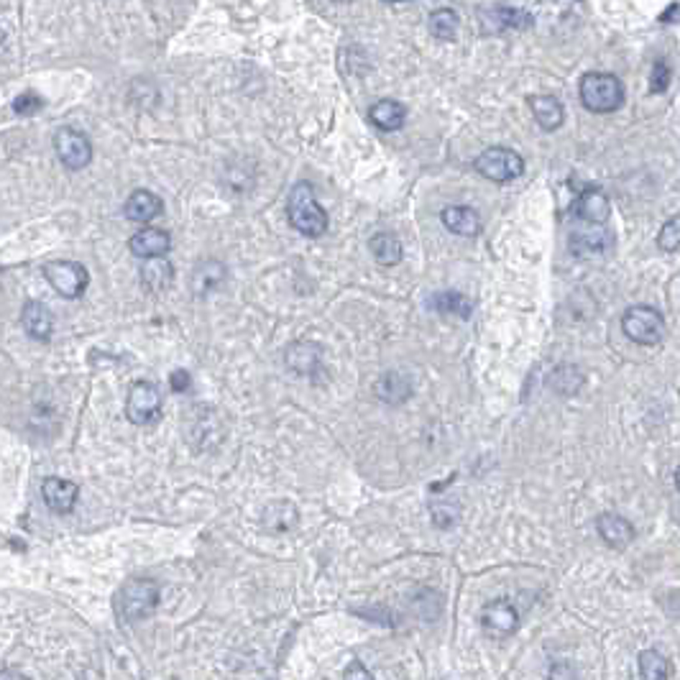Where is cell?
I'll list each match as a JSON object with an SVG mask.
<instances>
[{
	"label": "cell",
	"instance_id": "31",
	"mask_svg": "<svg viewBox=\"0 0 680 680\" xmlns=\"http://www.w3.org/2000/svg\"><path fill=\"white\" fill-rule=\"evenodd\" d=\"M667 85H670V67L665 62H655L652 64V75H649V93L660 95V93L667 90Z\"/></svg>",
	"mask_w": 680,
	"mask_h": 680
},
{
	"label": "cell",
	"instance_id": "28",
	"mask_svg": "<svg viewBox=\"0 0 680 680\" xmlns=\"http://www.w3.org/2000/svg\"><path fill=\"white\" fill-rule=\"evenodd\" d=\"M428 26H430V33H432L435 39L453 41V39H456V33H458L460 18L453 8H438V11H432V14H430Z\"/></svg>",
	"mask_w": 680,
	"mask_h": 680
},
{
	"label": "cell",
	"instance_id": "23",
	"mask_svg": "<svg viewBox=\"0 0 680 680\" xmlns=\"http://www.w3.org/2000/svg\"><path fill=\"white\" fill-rule=\"evenodd\" d=\"M225 282V267L221 261H203L197 269L192 271V292L197 297H207Z\"/></svg>",
	"mask_w": 680,
	"mask_h": 680
},
{
	"label": "cell",
	"instance_id": "19",
	"mask_svg": "<svg viewBox=\"0 0 680 680\" xmlns=\"http://www.w3.org/2000/svg\"><path fill=\"white\" fill-rule=\"evenodd\" d=\"M128 221L133 222H151L154 218H159L164 213V205L159 200L154 192L149 190H136L126 200V207H123Z\"/></svg>",
	"mask_w": 680,
	"mask_h": 680
},
{
	"label": "cell",
	"instance_id": "3",
	"mask_svg": "<svg viewBox=\"0 0 680 680\" xmlns=\"http://www.w3.org/2000/svg\"><path fill=\"white\" fill-rule=\"evenodd\" d=\"M621 331L637 346H660L667 335V322L657 307L632 304L621 315Z\"/></svg>",
	"mask_w": 680,
	"mask_h": 680
},
{
	"label": "cell",
	"instance_id": "36",
	"mask_svg": "<svg viewBox=\"0 0 680 680\" xmlns=\"http://www.w3.org/2000/svg\"><path fill=\"white\" fill-rule=\"evenodd\" d=\"M675 16H678V5H670V11H667V18H663V21H667V23H675Z\"/></svg>",
	"mask_w": 680,
	"mask_h": 680
},
{
	"label": "cell",
	"instance_id": "1",
	"mask_svg": "<svg viewBox=\"0 0 680 680\" xmlns=\"http://www.w3.org/2000/svg\"><path fill=\"white\" fill-rule=\"evenodd\" d=\"M286 218L292 228L307 238H320L328 231V213L317 203L315 190L310 182H297L286 197Z\"/></svg>",
	"mask_w": 680,
	"mask_h": 680
},
{
	"label": "cell",
	"instance_id": "4",
	"mask_svg": "<svg viewBox=\"0 0 680 680\" xmlns=\"http://www.w3.org/2000/svg\"><path fill=\"white\" fill-rule=\"evenodd\" d=\"M159 606V584L151 578H131L115 596V609L126 621H141Z\"/></svg>",
	"mask_w": 680,
	"mask_h": 680
},
{
	"label": "cell",
	"instance_id": "15",
	"mask_svg": "<svg viewBox=\"0 0 680 680\" xmlns=\"http://www.w3.org/2000/svg\"><path fill=\"white\" fill-rule=\"evenodd\" d=\"M573 215L578 218V222H585V225H606V221H609L606 195H602L599 190H588L584 197L576 200Z\"/></svg>",
	"mask_w": 680,
	"mask_h": 680
},
{
	"label": "cell",
	"instance_id": "2",
	"mask_svg": "<svg viewBox=\"0 0 680 680\" xmlns=\"http://www.w3.org/2000/svg\"><path fill=\"white\" fill-rule=\"evenodd\" d=\"M578 95L585 111L591 113H617L624 105V85L612 72H585L578 85Z\"/></svg>",
	"mask_w": 680,
	"mask_h": 680
},
{
	"label": "cell",
	"instance_id": "5",
	"mask_svg": "<svg viewBox=\"0 0 680 680\" xmlns=\"http://www.w3.org/2000/svg\"><path fill=\"white\" fill-rule=\"evenodd\" d=\"M474 169L481 177H486L489 182L496 185H506L520 179L524 172V159L506 146H491L481 157H476Z\"/></svg>",
	"mask_w": 680,
	"mask_h": 680
},
{
	"label": "cell",
	"instance_id": "30",
	"mask_svg": "<svg viewBox=\"0 0 680 680\" xmlns=\"http://www.w3.org/2000/svg\"><path fill=\"white\" fill-rule=\"evenodd\" d=\"M460 512L456 504H432V522L440 530H448L453 524L458 522Z\"/></svg>",
	"mask_w": 680,
	"mask_h": 680
},
{
	"label": "cell",
	"instance_id": "11",
	"mask_svg": "<svg viewBox=\"0 0 680 680\" xmlns=\"http://www.w3.org/2000/svg\"><path fill=\"white\" fill-rule=\"evenodd\" d=\"M41 496L47 506L54 512V514H69L75 504H77L79 489L77 484L67 481V478H57V476H49L41 484Z\"/></svg>",
	"mask_w": 680,
	"mask_h": 680
},
{
	"label": "cell",
	"instance_id": "22",
	"mask_svg": "<svg viewBox=\"0 0 680 680\" xmlns=\"http://www.w3.org/2000/svg\"><path fill=\"white\" fill-rule=\"evenodd\" d=\"M609 246V233L606 225H585L576 228L570 233V251L573 253H588V251H602Z\"/></svg>",
	"mask_w": 680,
	"mask_h": 680
},
{
	"label": "cell",
	"instance_id": "14",
	"mask_svg": "<svg viewBox=\"0 0 680 680\" xmlns=\"http://www.w3.org/2000/svg\"><path fill=\"white\" fill-rule=\"evenodd\" d=\"M596 530H599L603 542H606L609 548H614V550L627 548L634 539V535H637L630 520H624V517H619V514H612V512H606V514H602V517L596 520Z\"/></svg>",
	"mask_w": 680,
	"mask_h": 680
},
{
	"label": "cell",
	"instance_id": "32",
	"mask_svg": "<svg viewBox=\"0 0 680 680\" xmlns=\"http://www.w3.org/2000/svg\"><path fill=\"white\" fill-rule=\"evenodd\" d=\"M44 108V97H39L36 93H23L14 100V113L16 115H33Z\"/></svg>",
	"mask_w": 680,
	"mask_h": 680
},
{
	"label": "cell",
	"instance_id": "13",
	"mask_svg": "<svg viewBox=\"0 0 680 680\" xmlns=\"http://www.w3.org/2000/svg\"><path fill=\"white\" fill-rule=\"evenodd\" d=\"M21 325H23V331L29 332L33 340H49L51 332H54V315H51V310H49L47 304L32 300L23 304Z\"/></svg>",
	"mask_w": 680,
	"mask_h": 680
},
{
	"label": "cell",
	"instance_id": "27",
	"mask_svg": "<svg viewBox=\"0 0 680 680\" xmlns=\"http://www.w3.org/2000/svg\"><path fill=\"white\" fill-rule=\"evenodd\" d=\"M637 670H639V680H670V663L667 657H663L657 649H642L637 657Z\"/></svg>",
	"mask_w": 680,
	"mask_h": 680
},
{
	"label": "cell",
	"instance_id": "26",
	"mask_svg": "<svg viewBox=\"0 0 680 680\" xmlns=\"http://www.w3.org/2000/svg\"><path fill=\"white\" fill-rule=\"evenodd\" d=\"M376 396L386 404H402L412 396V381L404 374H386L376 381Z\"/></svg>",
	"mask_w": 680,
	"mask_h": 680
},
{
	"label": "cell",
	"instance_id": "7",
	"mask_svg": "<svg viewBox=\"0 0 680 680\" xmlns=\"http://www.w3.org/2000/svg\"><path fill=\"white\" fill-rule=\"evenodd\" d=\"M44 277H47L49 285L54 286V292L67 300H77L90 282L87 269L77 261H51L44 267Z\"/></svg>",
	"mask_w": 680,
	"mask_h": 680
},
{
	"label": "cell",
	"instance_id": "8",
	"mask_svg": "<svg viewBox=\"0 0 680 680\" xmlns=\"http://www.w3.org/2000/svg\"><path fill=\"white\" fill-rule=\"evenodd\" d=\"M54 151L67 169L77 172L93 161V143L77 128H59L54 133Z\"/></svg>",
	"mask_w": 680,
	"mask_h": 680
},
{
	"label": "cell",
	"instance_id": "10",
	"mask_svg": "<svg viewBox=\"0 0 680 680\" xmlns=\"http://www.w3.org/2000/svg\"><path fill=\"white\" fill-rule=\"evenodd\" d=\"M481 624L484 630L494 637H506L512 634L517 627H520V612L512 606L509 599H499V602H491L484 614H481Z\"/></svg>",
	"mask_w": 680,
	"mask_h": 680
},
{
	"label": "cell",
	"instance_id": "21",
	"mask_svg": "<svg viewBox=\"0 0 680 680\" xmlns=\"http://www.w3.org/2000/svg\"><path fill=\"white\" fill-rule=\"evenodd\" d=\"M172 282H175V267L167 258H149L141 267V285L149 292L161 295L172 286Z\"/></svg>",
	"mask_w": 680,
	"mask_h": 680
},
{
	"label": "cell",
	"instance_id": "25",
	"mask_svg": "<svg viewBox=\"0 0 680 680\" xmlns=\"http://www.w3.org/2000/svg\"><path fill=\"white\" fill-rule=\"evenodd\" d=\"M368 251L379 261L381 267H396L402 261V243L394 233H376L368 240Z\"/></svg>",
	"mask_w": 680,
	"mask_h": 680
},
{
	"label": "cell",
	"instance_id": "37",
	"mask_svg": "<svg viewBox=\"0 0 680 680\" xmlns=\"http://www.w3.org/2000/svg\"><path fill=\"white\" fill-rule=\"evenodd\" d=\"M0 41H3V32H0Z\"/></svg>",
	"mask_w": 680,
	"mask_h": 680
},
{
	"label": "cell",
	"instance_id": "20",
	"mask_svg": "<svg viewBox=\"0 0 680 680\" xmlns=\"http://www.w3.org/2000/svg\"><path fill=\"white\" fill-rule=\"evenodd\" d=\"M530 111L535 115L538 126L542 131H558L566 121V111L560 105V100L553 95H538L530 97Z\"/></svg>",
	"mask_w": 680,
	"mask_h": 680
},
{
	"label": "cell",
	"instance_id": "33",
	"mask_svg": "<svg viewBox=\"0 0 680 680\" xmlns=\"http://www.w3.org/2000/svg\"><path fill=\"white\" fill-rule=\"evenodd\" d=\"M343 680H374V675L361 660H350L349 667L343 670Z\"/></svg>",
	"mask_w": 680,
	"mask_h": 680
},
{
	"label": "cell",
	"instance_id": "18",
	"mask_svg": "<svg viewBox=\"0 0 680 680\" xmlns=\"http://www.w3.org/2000/svg\"><path fill=\"white\" fill-rule=\"evenodd\" d=\"M322 361V350L315 343H292L285 353V364L289 366V371L307 376L315 374Z\"/></svg>",
	"mask_w": 680,
	"mask_h": 680
},
{
	"label": "cell",
	"instance_id": "9",
	"mask_svg": "<svg viewBox=\"0 0 680 680\" xmlns=\"http://www.w3.org/2000/svg\"><path fill=\"white\" fill-rule=\"evenodd\" d=\"M478 21H481V32L486 36H496L506 29H530L532 26V16L514 5H484V8H478Z\"/></svg>",
	"mask_w": 680,
	"mask_h": 680
},
{
	"label": "cell",
	"instance_id": "12",
	"mask_svg": "<svg viewBox=\"0 0 680 680\" xmlns=\"http://www.w3.org/2000/svg\"><path fill=\"white\" fill-rule=\"evenodd\" d=\"M128 249L133 256L139 258H164L167 253L172 251V236L161 228H143L136 236H131Z\"/></svg>",
	"mask_w": 680,
	"mask_h": 680
},
{
	"label": "cell",
	"instance_id": "24",
	"mask_svg": "<svg viewBox=\"0 0 680 680\" xmlns=\"http://www.w3.org/2000/svg\"><path fill=\"white\" fill-rule=\"evenodd\" d=\"M430 310L435 313H445V315H458V317H471L474 304L466 295H460L456 289H445V292H435L428 300Z\"/></svg>",
	"mask_w": 680,
	"mask_h": 680
},
{
	"label": "cell",
	"instance_id": "35",
	"mask_svg": "<svg viewBox=\"0 0 680 680\" xmlns=\"http://www.w3.org/2000/svg\"><path fill=\"white\" fill-rule=\"evenodd\" d=\"M0 680H23L16 670H0Z\"/></svg>",
	"mask_w": 680,
	"mask_h": 680
},
{
	"label": "cell",
	"instance_id": "6",
	"mask_svg": "<svg viewBox=\"0 0 680 680\" xmlns=\"http://www.w3.org/2000/svg\"><path fill=\"white\" fill-rule=\"evenodd\" d=\"M126 417L133 425H151L161 417V394L157 384L151 381H136L126 396Z\"/></svg>",
	"mask_w": 680,
	"mask_h": 680
},
{
	"label": "cell",
	"instance_id": "16",
	"mask_svg": "<svg viewBox=\"0 0 680 680\" xmlns=\"http://www.w3.org/2000/svg\"><path fill=\"white\" fill-rule=\"evenodd\" d=\"M443 225L463 238H474L481 233V218L474 207L468 205H450L443 210Z\"/></svg>",
	"mask_w": 680,
	"mask_h": 680
},
{
	"label": "cell",
	"instance_id": "17",
	"mask_svg": "<svg viewBox=\"0 0 680 680\" xmlns=\"http://www.w3.org/2000/svg\"><path fill=\"white\" fill-rule=\"evenodd\" d=\"M368 121L384 133H394L407 121V108L396 100H379L368 108Z\"/></svg>",
	"mask_w": 680,
	"mask_h": 680
},
{
	"label": "cell",
	"instance_id": "34",
	"mask_svg": "<svg viewBox=\"0 0 680 680\" xmlns=\"http://www.w3.org/2000/svg\"><path fill=\"white\" fill-rule=\"evenodd\" d=\"M169 384H172V389H175L177 394H182V392H187V389H190L192 379H190V374H187L185 368H177L175 374L169 376Z\"/></svg>",
	"mask_w": 680,
	"mask_h": 680
},
{
	"label": "cell",
	"instance_id": "29",
	"mask_svg": "<svg viewBox=\"0 0 680 680\" xmlns=\"http://www.w3.org/2000/svg\"><path fill=\"white\" fill-rule=\"evenodd\" d=\"M657 243H660V249L667 253H675L678 251V243H680V221L678 218H670V221L665 222L663 231H660V236H657Z\"/></svg>",
	"mask_w": 680,
	"mask_h": 680
}]
</instances>
